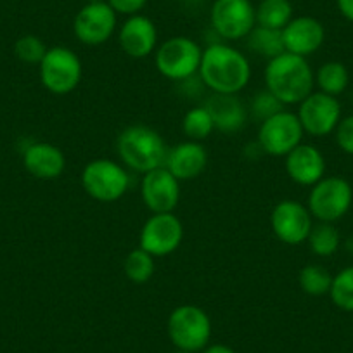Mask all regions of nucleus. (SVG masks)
<instances>
[{
	"instance_id": "1",
	"label": "nucleus",
	"mask_w": 353,
	"mask_h": 353,
	"mask_svg": "<svg viewBox=\"0 0 353 353\" xmlns=\"http://www.w3.org/2000/svg\"><path fill=\"white\" fill-rule=\"evenodd\" d=\"M199 77L213 94L237 96L251 80L250 59L229 43H212L203 50Z\"/></svg>"
},
{
	"instance_id": "2",
	"label": "nucleus",
	"mask_w": 353,
	"mask_h": 353,
	"mask_svg": "<svg viewBox=\"0 0 353 353\" xmlns=\"http://www.w3.org/2000/svg\"><path fill=\"white\" fill-rule=\"evenodd\" d=\"M265 88L284 106H294L307 99L315 87V74L307 57L283 52L265 66Z\"/></svg>"
},
{
	"instance_id": "3",
	"label": "nucleus",
	"mask_w": 353,
	"mask_h": 353,
	"mask_svg": "<svg viewBox=\"0 0 353 353\" xmlns=\"http://www.w3.org/2000/svg\"><path fill=\"white\" fill-rule=\"evenodd\" d=\"M117 152L127 168L144 175L165 166L168 145L154 128L148 125H130L118 134Z\"/></svg>"
},
{
	"instance_id": "4",
	"label": "nucleus",
	"mask_w": 353,
	"mask_h": 353,
	"mask_svg": "<svg viewBox=\"0 0 353 353\" xmlns=\"http://www.w3.org/2000/svg\"><path fill=\"white\" fill-rule=\"evenodd\" d=\"M166 331L176 350L189 353L203 352L212 339L210 315L198 305H181L168 315Z\"/></svg>"
},
{
	"instance_id": "5",
	"label": "nucleus",
	"mask_w": 353,
	"mask_h": 353,
	"mask_svg": "<svg viewBox=\"0 0 353 353\" xmlns=\"http://www.w3.org/2000/svg\"><path fill=\"white\" fill-rule=\"evenodd\" d=\"M201 57L203 49L196 40L184 35L170 37L154 50V66L166 80L185 81L199 73Z\"/></svg>"
},
{
	"instance_id": "6",
	"label": "nucleus",
	"mask_w": 353,
	"mask_h": 353,
	"mask_svg": "<svg viewBox=\"0 0 353 353\" xmlns=\"http://www.w3.org/2000/svg\"><path fill=\"white\" fill-rule=\"evenodd\" d=\"M81 188L99 203H114L127 194L130 175L123 165L108 158L88 161L81 172Z\"/></svg>"
},
{
	"instance_id": "7",
	"label": "nucleus",
	"mask_w": 353,
	"mask_h": 353,
	"mask_svg": "<svg viewBox=\"0 0 353 353\" xmlns=\"http://www.w3.org/2000/svg\"><path fill=\"white\" fill-rule=\"evenodd\" d=\"M40 81L54 96H68L80 85L83 77L81 59L63 46L50 47L39 64Z\"/></svg>"
},
{
	"instance_id": "8",
	"label": "nucleus",
	"mask_w": 353,
	"mask_h": 353,
	"mask_svg": "<svg viewBox=\"0 0 353 353\" xmlns=\"http://www.w3.org/2000/svg\"><path fill=\"white\" fill-rule=\"evenodd\" d=\"M353 201V189L343 176H324L312 185L307 208L319 222L334 223L348 213Z\"/></svg>"
},
{
	"instance_id": "9",
	"label": "nucleus",
	"mask_w": 353,
	"mask_h": 353,
	"mask_svg": "<svg viewBox=\"0 0 353 353\" xmlns=\"http://www.w3.org/2000/svg\"><path fill=\"white\" fill-rule=\"evenodd\" d=\"M303 127L298 114L283 110L261 121L258 128V148L269 156L286 158L294 148L303 142Z\"/></svg>"
},
{
	"instance_id": "10",
	"label": "nucleus",
	"mask_w": 353,
	"mask_h": 353,
	"mask_svg": "<svg viewBox=\"0 0 353 353\" xmlns=\"http://www.w3.org/2000/svg\"><path fill=\"white\" fill-rule=\"evenodd\" d=\"M210 23L220 39L237 42L256 26V8L251 0H215L210 9Z\"/></svg>"
},
{
	"instance_id": "11",
	"label": "nucleus",
	"mask_w": 353,
	"mask_h": 353,
	"mask_svg": "<svg viewBox=\"0 0 353 353\" xmlns=\"http://www.w3.org/2000/svg\"><path fill=\"white\" fill-rule=\"evenodd\" d=\"M184 239V225L175 213H152L141 229L139 248L154 258L175 253Z\"/></svg>"
},
{
	"instance_id": "12",
	"label": "nucleus",
	"mask_w": 353,
	"mask_h": 353,
	"mask_svg": "<svg viewBox=\"0 0 353 353\" xmlns=\"http://www.w3.org/2000/svg\"><path fill=\"white\" fill-rule=\"evenodd\" d=\"M270 227L281 243L298 246L308 239L314 227V216L303 203L296 199H283L270 213Z\"/></svg>"
},
{
	"instance_id": "13",
	"label": "nucleus",
	"mask_w": 353,
	"mask_h": 353,
	"mask_svg": "<svg viewBox=\"0 0 353 353\" xmlns=\"http://www.w3.org/2000/svg\"><path fill=\"white\" fill-rule=\"evenodd\" d=\"M296 114L305 134L312 137H325L336 130L341 120V104L338 97L319 90L298 104Z\"/></svg>"
},
{
	"instance_id": "14",
	"label": "nucleus",
	"mask_w": 353,
	"mask_h": 353,
	"mask_svg": "<svg viewBox=\"0 0 353 353\" xmlns=\"http://www.w3.org/2000/svg\"><path fill=\"white\" fill-rule=\"evenodd\" d=\"M118 14L108 2L85 4L73 19L74 39L88 47L103 46L117 32Z\"/></svg>"
},
{
	"instance_id": "15",
	"label": "nucleus",
	"mask_w": 353,
	"mask_h": 353,
	"mask_svg": "<svg viewBox=\"0 0 353 353\" xmlns=\"http://www.w3.org/2000/svg\"><path fill=\"white\" fill-rule=\"evenodd\" d=\"M141 198L151 213H173L181 201V182L165 166L151 170L142 175Z\"/></svg>"
},
{
	"instance_id": "16",
	"label": "nucleus",
	"mask_w": 353,
	"mask_h": 353,
	"mask_svg": "<svg viewBox=\"0 0 353 353\" xmlns=\"http://www.w3.org/2000/svg\"><path fill=\"white\" fill-rule=\"evenodd\" d=\"M118 43L132 59H145L158 49V28L148 16H130L118 32Z\"/></svg>"
},
{
	"instance_id": "17",
	"label": "nucleus",
	"mask_w": 353,
	"mask_h": 353,
	"mask_svg": "<svg viewBox=\"0 0 353 353\" xmlns=\"http://www.w3.org/2000/svg\"><path fill=\"white\" fill-rule=\"evenodd\" d=\"M325 40V30L319 19L312 16H298L283 30V42L286 52L308 57L317 52Z\"/></svg>"
},
{
	"instance_id": "18",
	"label": "nucleus",
	"mask_w": 353,
	"mask_h": 353,
	"mask_svg": "<svg viewBox=\"0 0 353 353\" xmlns=\"http://www.w3.org/2000/svg\"><path fill=\"white\" fill-rule=\"evenodd\" d=\"M206 165H208V151L203 142L184 141L173 148H168L165 168L179 182L198 179L206 170Z\"/></svg>"
},
{
	"instance_id": "19",
	"label": "nucleus",
	"mask_w": 353,
	"mask_h": 353,
	"mask_svg": "<svg viewBox=\"0 0 353 353\" xmlns=\"http://www.w3.org/2000/svg\"><path fill=\"white\" fill-rule=\"evenodd\" d=\"M284 168L294 184L312 188L324 179L325 158L315 145L301 142L286 156Z\"/></svg>"
},
{
	"instance_id": "20",
	"label": "nucleus",
	"mask_w": 353,
	"mask_h": 353,
	"mask_svg": "<svg viewBox=\"0 0 353 353\" xmlns=\"http://www.w3.org/2000/svg\"><path fill=\"white\" fill-rule=\"evenodd\" d=\"M23 166L39 181H56L66 170V156L50 142H33L23 152Z\"/></svg>"
},
{
	"instance_id": "21",
	"label": "nucleus",
	"mask_w": 353,
	"mask_h": 353,
	"mask_svg": "<svg viewBox=\"0 0 353 353\" xmlns=\"http://www.w3.org/2000/svg\"><path fill=\"white\" fill-rule=\"evenodd\" d=\"M205 108L212 114L215 130L232 135L243 130L250 120L248 106L237 96L230 94H212L206 99Z\"/></svg>"
},
{
	"instance_id": "22",
	"label": "nucleus",
	"mask_w": 353,
	"mask_h": 353,
	"mask_svg": "<svg viewBox=\"0 0 353 353\" xmlns=\"http://www.w3.org/2000/svg\"><path fill=\"white\" fill-rule=\"evenodd\" d=\"M291 0H261L256 6V26L283 32L294 18Z\"/></svg>"
},
{
	"instance_id": "23",
	"label": "nucleus",
	"mask_w": 353,
	"mask_h": 353,
	"mask_svg": "<svg viewBox=\"0 0 353 353\" xmlns=\"http://www.w3.org/2000/svg\"><path fill=\"white\" fill-rule=\"evenodd\" d=\"M246 43L251 52L256 54V56L267 57L269 61L286 52L283 42V32H279V30L254 26L253 32L246 37Z\"/></svg>"
},
{
	"instance_id": "24",
	"label": "nucleus",
	"mask_w": 353,
	"mask_h": 353,
	"mask_svg": "<svg viewBox=\"0 0 353 353\" xmlns=\"http://www.w3.org/2000/svg\"><path fill=\"white\" fill-rule=\"evenodd\" d=\"M315 83L321 88V92L329 94L332 97L341 96L350 83L348 70L339 61L324 63L315 73Z\"/></svg>"
},
{
	"instance_id": "25",
	"label": "nucleus",
	"mask_w": 353,
	"mask_h": 353,
	"mask_svg": "<svg viewBox=\"0 0 353 353\" xmlns=\"http://www.w3.org/2000/svg\"><path fill=\"white\" fill-rule=\"evenodd\" d=\"M307 243L312 253L324 258L331 256V254H334L339 250L341 237H339V232L334 227V223L319 222L314 223V227H312Z\"/></svg>"
},
{
	"instance_id": "26",
	"label": "nucleus",
	"mask_w": 353,
	"mask_h": 353,
	"mask_svg": "<svg viewBox=\"0 0 353 353\" xmlns=\"http://www.w3.org/2000/svg\"><path fill=\"white\" fill-rule=\"evenodd\" d=\"M156 265L154 256L144 251L142 248H135L125 256L123 272L127 279L134 284H144L154 276Z\"/></svg>"
},
{
	"instance_id": "27",
	"label": "nucleus",
	"mask_w": 353,
	"mask_h": 353,
	"mask_svg": "<svg viewBox=\"0 0 353 353\" xmlns=\"http://www.w3.org/2000/svg\"><path fill=\"white\" fill-rule=\"evenodd\" d=\"M298 284L303 293L310 294V296H322L331 291L332 276L324 265L310 263L305 265L298 272Z\"/></svg>"
},
{
	"instance_id": "28",
	"label": "nucleus",
	"mask_w": 353,
	"mask_h": 353,
	"mask_svg": "<svg viewBox=\"0 0 353 353\" xmlns=\"http://www.w3.org/2000/svg\"><path fill=\"white\" fill-rule=\"evenodd\" d=\"M182 132L188 137V141L203 142L215 132V125H213L212 114L208 113L205 106H198L189 110L184 114L182 120Z\"/></svg>"
},
{
	"instance_id": "29",
	"label": "nucleus",
	"mask_w": 353,
	"mask_h": 353,
	"mask_svg": "<svg viewBox=\"0 0 353 353\" xmlns=\"http://www.w3.org/2000/svg\"><path fill=\"white\" fill-rule=\"evenodd\" d=\"M329 296L338 308L345 312H353V265L339 270L332 277Z\"/></svg>"
},
{
	"instance_id": "30",
	"label": "nucleus",
	"mask_w": 353,
	"mask_h": 353,
	"mask_svg": "<svg viewBox=\"0 0 353 353\" xmlns=\"http://www.w3.org/2000/svg\"><path fill=\"white\" fill-rule=\"evenodd\" d=\"M283 110H286V106H284V104L281 103L276 96H274V94H270L267 88L254 94L253 99H251V103H250V106H248L250 118L260 121V123L261 121L267 120V118L274 117V114L279 113V111H283Z\"/></svg>"
},
{
	"instance_id": "31",
	"label": "nucleus",
	"mask_w": 353,
	"mask_h": 353,
	"mask_svg": "<svg viewBox=\"0 0 353 353\" xmlns=\"http://www.w3.org/2000/svg\"><path fill=\"white\" fill-rule=\"evenodd\" d=\"M47 46L37 35H23L14 43V54L21 63L40 64L47 54Z\"/></svg>"
},
{
	"instance_id": "32",
	"label": "nucleus",
	"mask_w": 353,
	"mask_h": 353,
	"mask_svg": "<svg viewBox=\"0 0 353 353\" xmlns=\"http://www.w3.org/2000/svg\"><path fill=\"white\" fill-rule=\"evenodd\" d=\"M336 144L346 154L353 156V114L341 118L336 127Z\"/></svg>"
},
{
	"instance_id": "33",
	"label": "nucleus",
	"mask_w": 353,
	"mask_h": 353,
	"mask_svg": "<svg viewBox=\"0 0 353 353\" xmlns=\"http://www.w3.org/2000/svg\"><path fill=\"white\" fill-rule=\"evenodd\" d=\"M108 4L117 14L130 18V16L141 14L142 9L148 6V0H108Z\"/></svg>"
},
{
	"instance_id": "34",
	"label": "nucleus",
	"mask_w": 353,
	"mask_h": 353,
	"mask_svg": "<svg viewBox=\"0 0 353 353\" xmlns=\"http://www.w3.org/2000/svg\"><path fill=\"white\" fill-rule=\"evenodd\" d=\"M336 6L343 18L353 23V0H336Z\"/></svg>"
},
{
	"instance_id": "35",
	"label": "nucleus",
	"mask_w": 353,
	"mask_h": 353,
	"mask_svg": "<svg viewBox=\"0 0 353 353\" xmlns=\"http://www.w3.org/2000/svg\"><path fill=\"white\" fill-rule=\"evenodd\" d=\"M201 353H237V352L230 348V346L219 343V345H208Z\"/></svg>"
},
{
	"instance_id": "36",
	"label": "nucleus",
	"mask_w": 353,
	"mask_h": 353,
	"mask_svg": "<svg viewBox=\"0 0 353 353\" xmlns=\"http://www.w3.org/2000/svg\"><path fill=\"white\" fill-rule=\"evenodd\" d=\"M87 4H103V2H108V0H85Z\"/></svg>"
},
{
	"instance_id": "37",
	"label": "nucleus",
	"mask_w": 353,
	"mask_h": 353,
	"mask_svg": "<svg viewBox=\"0 0 353 353\" xmlns=\"http://www.w3.org/2000/svg\"><path fill=\"white\" fill-rule=\"evenodd\" d=\"M172 353H189V352H182V350H175V352H172Z\"/></svg>"
}]
</instances>
